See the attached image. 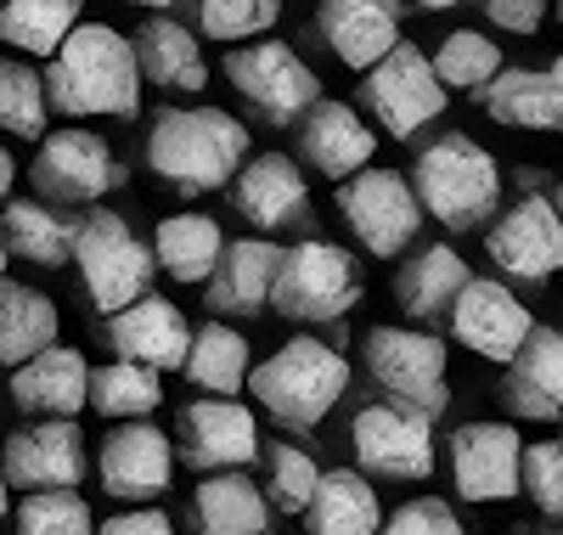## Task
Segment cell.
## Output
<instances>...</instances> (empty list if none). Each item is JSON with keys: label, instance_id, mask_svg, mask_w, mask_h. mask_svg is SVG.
Wrapping results in <instances>:
<instances>
[{"label": "cell", "instance_id": "obj_1", "mask_svg": "<svg viewBox=\"0 0 563 535\" xmlns=\"http://www.w3.org/2000/svg\"><path fill=\"white\" fill-rule=\"evenodd\" d=\"M141 85L135 40L108 23H79L45 63V102L63 119H135Z\"/></svg>", "mask_w": 563, "mask_h": 535}, {"label": "cell", "instance_id": "obj_2", "mask_svg": "<svg viewBox=\"0 0 563 535\" xmlns=\"http://www.w3.org/2000/svg\"><path fill=\"white\" fill-rule=\"evenodd\" d=\"M249 164V124L225 108H164L147 130V170L175 192H214Z\"/></svg>", "mask_w": 563, "mask_h": 535}, {"label": "cell", "instance_id": "obj_3", "mask_svg": "<svg viewBox=\"0 0 563 535\" xmlns=\"http://www.w3.org/2000/svg\"><path fill=\"white\" fill-rule=\"evenodd\" d=\"M411 175H417L411 181L417 204L429 209L440 226H451V231L485 226L496 215V204H501V170H496V159L479 148L474 135H462V130L429 141V148L417 153Z\"/></svg>", "mask_w": 563, "mask_h": 535}, {"label": "cell", "instance_id": "obj_4", "mask_svg": "<svg viewBox=\"0 0 563 535\" xmlns=\"http://www.w3.org/2000/svg\"><path fill=\"white\" fill-rule=\"evenodd\" d=\"M350 389V361L321 338H288L249 372V395L288 428H316Z\"/></svg>", "mask_w": 563, "mask_h": 535}, {"label": "cell", "instance_id": "obj_5", "mask_svg": "<svg viewBox=\"0 0 563 535\" xmlns=\"http://www.w3.org/2000/svg\"><path fill=\"white\" fill-rule=\"evenodd\" d=\"M74 265L79 282L97 310L119 316L135 299H147V282H153V249L130 231L124 215L113 209H90L74 231Z\"/></svg>", "mask_w": 563, "mask_h": 535}, {"label": "cell", "instance_id": "obj_6", "mask_svg": "<svg viewBox=\"0 0 563 535\" xmlns=\"http://www.w3.org/2000/svg\"><path fill=\"white\" fill-rule=\"evenodd\" d=\"M361 299V276L355 260L339 242H299V249L282 254L276 287H271V310L288 321H344Z\"/></svg>", "mask_w": 563, "mask_h": 535}, {"label": "cell", "instance_id": "obj_7", "mask_svg": "<svg viewBox=\"0 0 563 535\" xmlns=\"http://www.w3.org/2000/svg\"><path fill=\"white\" fill-rule=\"evenodd\" d=\"M225 79H231V90H238L265 124H294V119H305L321 102L316 68L299 52H288L282 40L238 45V52L225 57Z\"/></svg>", "mask_w": 563, "mask_h": 535}, {"label": "cell", "instance_id": "obj_8", "mask_svg": "<svg viewBox=\"0 0 563 535\" xmlns=\"http://www.w3.org/2000/svg\"><path fill=\"white\" fill-rule=\"evenodd\" d=\"M361 108L372 113L384 135L395 141H411L422 124H434L445 113V85L434 74V63L417 52V45H395V52L361 74Z\"/></svg>", "mask_w": 563, "mask_h": 535}, {"label": "cell", "instance_id": "obj_9", "mask_svg": "<svg viewBox=\"0 0 563 535\" xmlns=\"http://www.w3.org/2000/svg\"><path fill=\"white\" fill-rule=\"evenodd\" d=\"M366 372L378 378L389 395H400V406L422 412V417H440L451 406V389H445V345L434 332H417V327H372L366 332Z\"/></svg>", "mask_w": 563, "mask_h": 535}, {"label": "cell", "instance_id": "obj_10", "mask_svg": "<svg viewBox=\"0 0 563 535\" xmlns=\"http://www.w3.org/2000/svg\"><path fill=\"white\" fill-rule=\"evenodd\" d=\"M339 209L350 220V231L361 237L366 254L395 260L411 249V237L422 231V204L400 170H361L339 186Z\"/></svg>", "mask_w": 563, "mask_h": 535}, {"label": "cell", "instance_id": "obj_11", "mask_svg": "<svg viewBox=\"0 0 563 535\" xmlns=\"http://www.w3.org/2000/svg\"><path fill=\"white\" fill-rule=\"evenodd\" d=\"M29 181L52 204H97L113 186H124V164L97 130H52L29 164Z\"/></svg>", "mask_w": 563, "mask_h": 535}, {"label": "cell", "instance_id": "obj_12", "mask_svg": "<svg viewBox=\"0 0 563 535\" xmlns=\"http://www.w3.org/2000/svg\"><path fill=\"white\" fill-rule=\"evenodd\" d=\"M355 462L378 479H429L434 473V423L411 406H366L350 428Z\"/></svg>", "mask_w": 563, "mask_h": 535}, {"label": "cell", "instance_id": "obj_13", "mask_svg": "<svg viewBox=\"0 0 563 535\" xmlns=\"http://www.w3.org/2000/svg\"><path fill=\"white\" fill-rule=\"evenodd\" d=\"M490 260L519 276V282H547L563 271V209L547 198V192H530L519 198L485 237Z\"/></svg>", "mask_w": 563, "mask_h": 535}, {"label": "cell", "instance_id": "obj_14", "mask_svg": "<svg viewBox=\"0 0 563 535\" xmlns=\"http://www.w3.org/2000/svg\"><path fill=\"white\" fill-rule=\"evenodd\" d=\"M0 468H7V484H18V491H74L85 479V434L74 417L29 423L7 434Z\"/></svg>", "mask_w": 563, "mask_h": 535}, {"label": "cell", "instance_id": "obj_15", "mask_svg": "<svg viewBox=\"0 0 563 535\" xmlns=\"http://www.w3.org/2000/svg\"><path fill=\"white\" fill-rule=\"evenodd\" d=\"M525 440L512 423H462L451 434V479L467 502H507L519 496Z\"/></svg>", "mask_w": 563, "mask_h": 535}, {"label": "cell", "instance_id": "obj_16", "mask_svg": "<svg viewBox=\"0 0 563 535\" xmlns=\"http://www.w3.org/2000/svg\"><path fill=\"white\" fill-rule=\"evenodd\" d=\"M451 332H456V345H467L474 356L507 367L512 356L525 350V338L536 332V321L519 305V294H507L501 282L467 276V287H462L456 305H451Z\"/></svg>", "mask_w": 563, "mask_h": 535}, {"label": "cell", "instance_id": "obj_17", "mask_svg": "<svg viewBox=\"0 0 563 535\" xmlns=\"http://www.w3.org/2000/svg\"><path fill=\"white\" fill-rule=\"evenodd\" d=\"M180 457L198 473H238L260 457V423L243 401H192L180 412Z\"/></svg>", "mask_w": 563, "mask_h": 535}, {"label": "cell", "instance_id": "obj_18", "mask_svg": "<svg viewBox=\"0 0 563 535\" xmlns=\"http://www.w3.org/2000/svg\"><path fill=\"white\" fill-rule=\"evenodd\" d=\"M102 491L119 502H153L164 496V484L175 473V451H169V434L153 423H119L108 440H102Z\"/></svg>", "mask_w": 563, "mask_h": 535}, {"label": "cell", "instance_id": "obj_19", "mask_svg": "<svg viewBox=\"0 0 563 535\" xmlns=\"http://www.w3.org/2000/svg\"><path fill=\"white\" fill-rule=\"evenodd\" d=\"M316 29L344 68L366 74L400 45V0H321Z\"/></svg>", "mask_w": 563, "mask_h": 535}, {"label": "cell", "instance_id": "obj_20", "mask_svg": "<svg viewBox=\"0 0 563 535\" xmlns=\"http://www.w3.org/2000/svg\"><path fill=\"white\" fill-rule=\"evenodd\" d=\"M108 345L135 361V367H153V372H186V356H192V327H186V310L147 294V299H135L130 310L108 316Z\"/></svg>", "mask_w": 563, "mask_h": 535}, {"label": "cell", "instance_id": "obj_21", "mask_svg": "<svg viewBox=\"0 0 563 535\" xmlns=\"http://www.w3.org/2000/svg\"><path fill=\"white\" fill-rule=\"evenodd\" d=\"M299 153L316 175L327 181H350L372 164V153H378V130H366V119L344 102H316L305 119H299Z\"/></svg>", "mask_w": 563, "mask_h": 535}, {"label": "cell", "instance_id": "obj_22", "mask_svg": "<svg viewBox=\"0 0 563 535\" xmlns=\"http://www.w3.org/2000/svg\"><path fill=\"white\" fill-rule=\"evenodd\" d=\"M231 204H238L243 220L282 231V226H299L310 215V186H305V175L288 153H260L238 170V181H231Z\"/></svg>", "mask_w": 563, "mask_h": 535}, {"label": "cell", "instance_id": "obj_23", "mask_svg": "<svg viewBox=\"0 0 563 535\" xmlns=\"http://www.w3.org/2000/svg\"><path fill=\"white\" fill-rule=\"evenodd\" d=\"M501 406L512 417H525V423L563 417V332L558 327H536L525 338V350L507 361Z\"/></svg>", "mask_w": 563, "mask_h": 535}, {"label": "cell", "instance_id": "obj_24", "mask_svg": "<svg viewBox=\"0 0 563 535\" xmlns=\"http://www.w3.org/2000/svg\"><path fill=\"white\" fill-rule=\"evenodd\" d=\"M12 401L34 417H74L90 406V367L74 345H52L12 372Z\"/></svg>", "mask_w": 563, "mask_h": 535}, {"label": "cell", "instance_id": "obj_25", "mask_svg": "<svg viewBox=\"0 0 563 535\" xmlns=\"http://www.w3.org/2000/svg\"><path fill=\"white\" fill-rule=\"evenodd\" d=\"M479 102L512 130H563V57L552 68H501Z\"/></svg>", "mask_w": 563, "mask_h": 535}, {"label": "cell", "instance_id": "obj_26", "mask_svg": "<svg viewBox=\"0 0 563 535\" xmlns=\"http://www.w3.org/2000/svg\"><path fill=\"white\" fill-rule=\"evenodd\" d=\"M130 40H135V63H141V79L147 85H164V90H203L209 85L203 45H198V34L186 23L147 18Z\"/></svg>", "mask_w": 563, "mask_h": 535}, {"label": "cell", "instance_id": "obj_27", "mask_svg": "<svg viewBox=\"0 0 563 535\" xmlns=\"http://www.w3.org/2000/svg\"><path fill=\"white\" fill-rule=\"evenodd\" d=\"M282 271V249L265 237H243V242H225L220 271L209 276V305L225 316H249L260 305H271V287Z\"/></svg>", "mask_w": 563, "mask_h": 535}, {"label": "cell", "instance_id": "obj_28", "mask_svg": "<svg viewBox=\"0 0 563 535\" xmlns=\"http://www.w3.org/2000/svg\"><path fill=\"white\" fill-rule=\"evenodd\" d=\"M192 518L203 535H265L271 496L249 473H209V479H198Z\"/></svg>", "mask_w": 563, "mask_h": 535}, {"label": "cell", "instance_id": "obj_29", "mask_svg": "<svg viewBox=\"0 0 563 535\" xmlns=\"http://www.w3.org/2000/svg\"><path fill=\"white\" fill-rule=\"evenodd\" d=\"M220 254H225V237H220V220L209 215H169L153 231V260L186 287H209V276L220 271Z\"/></svg>", "mask_w": 563, "mask_h": 535}, {"label": "cell", "instance_id": "obj_30", "mask_svg": "<svg viewBox=\"0 0 563 535\" xmlns=\"http://www.w3.org/2000/svg\"><path fill=\"white\" fill-rule=\"evenodd\" d=\"M462 287H467L462 254L451 249V242H429L422 254H411V260L400 265L395 294H400V310H406V316L429 321V316H451V305H456Z\"/></svg>", "mask_w": 563, "mask_h": 535}, {"label": "cell", "instance_id": "obj_31", "mask_svg": "<svg viewBox=\"0 0 563 535\" xmlns=\"http://www.w3.org/2000/svg\"><path fill=\"white\" fill-rule=\"evenodd\" d=\"M305 518H310V535H378L384 507H378V491L366 484V473L333 468V473H321Z\"/></svg>", "mask_w": 563, "mask_h": 535}, {"label": "cell", "instance_id": "obj_32", "mask_svg": "<svg viewBox=\"0 0 563 535\" xmlns=\"http://www.w3.org/2000/svg\"><path fill=\"white\" fill-rule=\"evenodd\" d=\"M74 231H79V220H63L57 209H45V204H7L0 209V249L29 260V265H45V271L68 265Z\"/></svg>", "mask_w": 563, "mask_h": 535}, {"label": "cell", "instance_id": "obj_33", "mask_svg": "<svg viewBox=\"0 0 563 535\" xmlns=\"http://www.w3.org/2000/svg\"><path fill=\"white\" fill-rule=\"evenodd\" d=\"M57 345V305L23 282H0V361L23 367Z\"/></svg>", "mask_w": 563, "mask_h": 535}, {"label": "cell", "instance_id": "obj_34", "mask_svg": "<svg viewBox=\"0 0 563 535\" xmlns=\"http://www.w3.org/2000/svg\"><path fill=\"white\" fill-rule=\"evenodd\" d=\"M79 29V0H7L0 7V40L23 57H57V45Z\"/></svg>", "mask_w": 563, "mask_h": 535}, {"label": "cell", "instance_id": "obj_35", "mask_svg": "<svg viewBox=\"0 0 563 535\" xmlns=\"http://www.w3.org/2000/svg\"><path fill=\"white\" fill-rule=\"evenodd\" d=\"M186 378L209 395H238L249 383V338L225 321H203L192 332V356H186Z\"/></svg>", "mask_w": 563, "mask_h": 535}, {"label": "cell", "instance_id": "obj_36", "mask_svg": "<svg viewBox=\"0 0 563 535\" xmlns=\"http://www.w3.org/2000/svg\"><path fill=\"white\" fill-rule=\"evenodd\" d=\"M164 401L158 389V372L153 367H135V361H108L90 372V406H97L108 423L124 417V423H141L153 406Z\"/></svg>", "mask_w": 563, "mask_h": 535}, {"label": "cell", "instance_id": "obj_37", "mask_svg": "<svg viewBox=\"0 0 563 535\" xmlns=\"http://www.w3.org/2000/svg\"><path fill=\"white\" fill-rule=\"evenodd\" d=\"M434 74L445 90H467V96H485L490 79L501 74V52H496V40L474 34V29H456L440 40V52H434Z\"/></svg>", "mask_w": 563, "mask_h": 535}, {"label": "cell", "instance_id": "obj_38", "mask_svg": "<svg viewBox=\"0 0 563 535\" xmlns=\"http://www.w3.org/2000/svg\"><path fill=\"white\" fill-rule=\"evenodd\" d=\"M45 113H52V102H45V74L0 57V130L34 141V135H45Z\"/></svg>", "mask_w": 563, "mask_h": 535}, {"label": "cell", "instance_id": "obj_39", "mask_svg": "<svg viewBox=\"0 0 563 535\" xmlns=\"http://www.w3.org/2000/svg\"><path fill=\"white\" fill-rule=\"evenodd\" d=\"M18 535H97L79 491H34L18 507Z\"/></svg>", "mask_w": 563, "mask_h": 535}, {"label": "cell", "instance_id": "obj_40", "mask_svg": "<svg viewBox=\"0 0 563 535\" xmlns=\"http://www.w3.org/2000/svg\"><path fill=\"white\" fill-rule=\"evenodd\" d=\"M282 18V0H192V23L209 40H249Z\"/></svg>", "mask_w": 563, "mask_h": 535}, {"label": "cell", "instance_id": "obj_41", "mask_svg": "<svg viewBox=\"0 0 563 535\" xmlns=\"http://www.w3.org/2000/svg\"><path fill=\"white\" fill-rule=\"evenodd\" d=\"M316 484H321V468H316L299 446H271V479H265L271 507H282V513H305L310 496H316Z\"/></svg>", "mask_w": 563, "mask_h": 535}, {"label": "cell", "instance_id": "obj_42", "mask_svg": "<svg viewBox=\"0 0 563 535\" xmlns=\"http://www.w3.org/2000/svg\"><path fill=\"white\" fill-rule=\"evenodd\" d=\"M519 491H525L547 518H563V440H530V446H525Z\"/></svg>", "mask_w": 563, "mask_h": 535}, {"label": "cell", "instance_id": "obj_43", "mask_svg": "<svg viewBox=\"0 0 563 535\" xmlns=\"http://www.w3.org/2000/svg\"><path fill=\"white\" fill-rule=\"evenodd\" d=\"M384 535H467V529H462V518L440 496H417V502H406V507L389 513Z\"/></svg>", "mask_w": 563, "mask_h": 535}, {"label": "cell", "instance_id": "obj_44", "mask_svg": "<svg viewBox=\"0 0 563 535\" xmlns=\"http://www.w3.org/2000/svg\"><path fill=\"white\" fill-rule=\"evenodd\" d=\"M485 18H490L501 34L530 40V34H541V23H547V0H485Z\"/></svg>", "mask_w": 563, "mask_h": 535}, {"label": "cell", "instance_id": "obj_45", "mask_svg": "<svg viewBox=\"0 0 563 535\" xmlns=\"http://www.w3.org/2000/svg\"><path fill=\"white\" fill-rule=\"evenodd\" d=\"M97 535H175V524L158 507H130V513H113Z\"/></svg>", "mask_w": 563, "mask_h": 535}, {"label": "cell", "instance_id": "obj_46", "mask_svg": "<svg viewBox=\"0 0 563 535\" xmlns=\"http://www.w3.org/2000/svg\"><path fill=\"white\" fill-rule=\"evenodd\" d=\"M12 181H18V164H12L7 148H0V209H7V198H12Z\"/></svg>", "mask_w": 563, "mask_h": 535}, {"label": "cell", "instance_id": "obj_47", "mask_svg": "<svg viewBox=\"0 0 563 535\" xmlns=\"http://www.w3.org/2000/svg\"><path fill=\"white\" fill-rule=\"evenodd\" d=\"M7 507H12V484H7V468H0V518H7Z\"/></svg>", "mask_w": 563, "mask_h": 535}, {"label": "cell", "instance_id": "obj_48", "mask_svg": "<svg viewBox=\"0 0 563 535\" xmlns=\"http://www.w3.org/2000/svg\"><path fill=\"white\" fill-rule=\"evenodd\" d=\"M422 12H451V7H462V0H417Z\"/></svg>", "mask_w": 563, "mask_h": 535}, {"label": "cell", "instance_id": "obj_49", "mask_svg": "<svg viewBox=\"0 0 563 535\" xmlns=\"http://www.w3.org/2000/svg\"><path fill=\"white\" fill-rule=\"evenodd\" d=\"M135 7H158L164 12V7H175V0H135Z\"/></svg>", "mask_w": 563, "mask_h": 535}, {"label": "cell", "instance_id": "obj_50", "mask_svg": "<svg viewBox=\"0 0 563 535\" xmlns=\"http://www.w3.org/2000/svg\"><path fill=\"white\" fill-rule=\"evenodd\" d=\"M0 282H7V249H0Z\"/></svg>", "mask_w": 563, "mask_h": 535}, {"label": "cell", "instance_id": "obj_51", "mask_svg": "<svg viewBox=\"0 0 563 535\" xmlns=\"http://www.w3.org/2000/svg\"><path fill=\"white\" fill-rule=\"evenodd\" d=\"M541 535H563V529H541Z\"/></svg>", "mask_w": 563, "mask_h": 535}, {"label": "cell", "instance_id": "obj_52", "mask_svg": "<svg viewBox=\"0 0 563 535\" xmlns=\"http://www.w3.org/2000/svg\"><path fill=\"white\" fill-rule=\"evenodd\" d=\"M558 18H563V0H558Z\"/></svg>", "mask_w": 563, "mask_h": 535}, {"label": "cell", "instance_id": "obj_53", "mask_svg": "<svg viewBox=\"0 0 563 535\" xmlns=\"http://www.w3.org/2000/svg\"><path fill=\"white\" fill-rule=\"evenodd\" d=\"M265 535H271V529H265Z\"/></svg>", "mask_w": 563, "mask_h": 535}]
</instances>
